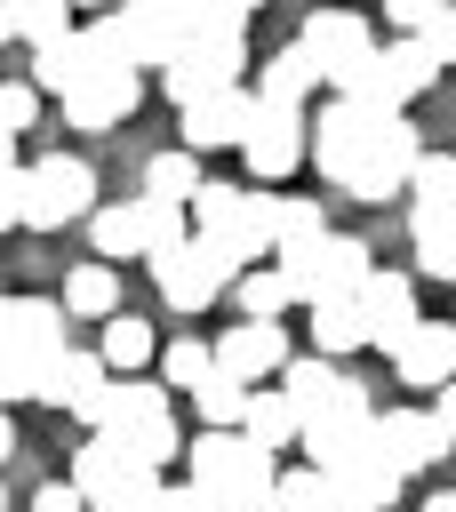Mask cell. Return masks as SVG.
<instances>
[{
    "mask_svg": "<svg viewBox=\"0 0 456 512\" xmlns=\"http://www.w3.org/2000/svg\"><path fill=\"white\" fill-rule=\"evenodd\" d=\"M416 160H424V136H416L400 112H384V104L336 96V104L312 120V168H320V184H336V192H352V200H392V192H408Z\"/></svg>",
    "mask_w": 456,
    "mask_h": 512,
    "instance_id": "obj_1",
    "label": "cell"
},
{
    "mask_svg": "<svg viewBox=\"0 0 456 512\" xmlns=\"http://www.w3.org/2000/svg\"><path fill=\"white\" fill-rule=\"evenodd\" d=\"M280 392L304 416V464H336L344 448H360L376 432V408H368L360 376H344L336 360H288L280 368Z\"/></svg>",
    "mask_w": 456,
    "mask_h": 512,
    "instance_id": "obj_2",
    "label": "cell"
},
{
    "mask_svg": "<svg viewBox=\"0 0 456 512\" xmlns=\"http://www.w3.org/2000/svg\"><path fill=\"white\" fill-rule=\"evenodd\" d=\"M184 464H192V488L216 496L224 512H256V504L280 488V464H272L248 432H208V424H200V440L184 448Z\"/></svg>",
    "mask_w": 456,
    "mask_h": 512,
    "instance_id": "obj_3",
    "label": "cell"
},
{
    "mask_svg": "<svg viewBox=\"0 0 456 512\" xmlns=\"http://www.w3.org/2000/svg\"><path fill=\"white\" fill-rule=\"evenodd\" d=\"M272 264L288 272V288H296V304H304V312H312V304H328V296H360V280L376 272L368 240H352V232H312V240H288Z\"/></svg>",
    "mask_w": 456,
    "mask_h": 512,
    "instance_id": "obj_4",
    "label": "cell"
},
{
    "mask_svg": "<svg viewBox=\"0 0 456 512\" xmlns=\"http://www.w3.org/2000/svg\"><path fill=\"white\" fill-rule=\"evenodd\" d=\"M248 264L224 248V240H208V232H192L184 248H168V256H152V288H160V304L168 312H208L216 296H232V280H240Z\"/></svg>",
    "mask_w": 456,
    "mask_h": 512,
    "instance_id": "obj_5",
    "label": "cell"
},
{
    "mask_svg": "<svg viewBox=\"0 0 456 512\" xmlns=\"http://www.w3.org/2000/svg\"><path fill=\"white\" fill-rule=\"evenodd\" d=\"M72 216H96V168L80 152L24 160V232H64Z\"/></svg>",
    "mask_w": 456,
    "mask_h": 512,
    "instance_id": "obj_6",
    "label": "cell"
},
{
    "mask_svg": "<svg viewBox=\"0 0 456 512\" xmlns=\"http://www.w3.org/2000/svg\"><path fill=\"white\" fill-rule=\"evenodd\" d=\"M240 72H248V32H208V40H184L176 48V64L160 72V88L184 112V104H200L216 88H240Z\"/></svg>",
    "mask_w": 456,
    "mask_h": 512,
    "instance_id": "obj_7",
    "label": "cell"
},
{
    "mask_svg": "<svg viewBox=\"0 0 456 512\" xmlns=\"http://www.w3.org/2000/svg\"><path fill=\"white\" fill-rule=\"evenodd\" d=\"M296 40L312 48V64H320V80H328L336 96H352V80H360V72H368V56H376V32H368L352 8H312Z\"/></svg>",
    "mask_w": 456,
    "mask_h": 512,
    "instance_id": "obj_8",
    "label": "cell"
},
{
    "mask_svg": "<svg viewBox=\"0 0 456 512\" xmlns=\"http://www.w3.org/2000/svg\"><path fill=\"white\" fill-rule=\"evenodd\" d=\"M432 80H440L432 48H424V40H400V32H392V40H376V56H368V72L352 80V96H360V104H384V112H408V104H416V96H424Z\"/></svg>",
    "mask_w": 456,
    "mask_h": 512,
    "instance_id": "obj_9",
    "label": "cell"
},
{
    "mask_svg": "<svg viewBox=\"0 0 456 512\" xmlns=\"http://www.w3.org/2000/svg\"><path fill=\"white\" fill-rule=\"evenodd\" d=\"M240 160H248V176H256V184H288V176L312 160V120H304L296 104H256Z\"/></svg>",
    "mask_w": 456,
    "mask_h": 512,
    "instance_id": "obj_10",
    "label": "cell"
},
{
    "mask_svg": "<svg viewBox=\"0 0 456 512\" xmlns=\"http://www.w3.org/2000/svg\"><path fill=\"white\" fill-rule=\"evenodd\" d=\"M328 472V496H336V512H392V496H400V464L384 456V440L368 432L360 448H344L336 464H320Z\"/></svg>",
    "mask_w": 456,
    "mask_h": 512,
    "instance_id": "obj_11",
    "label": "cell"
},
{
    "mask_svg": "<svg viewBox=\"0 0 456 512\" xmlns=\"http://www.w3.org/2000/svg\"><path fill=\"white\" fill-rule=\"evenodd\" d=\"M64 296H0V352H16V360H32V368H48L72 336H64Z\"/></svg>",
    "mask_w": 456,
    "mask_h": 512,
    "instance_id": "obj_12",
    "label": "cell"
},
{
    "mask_svg": "<svg viewBox=\"0 0 456 512\" xmlns=\"http://www.w3.org/2000/svg\"><path fill=\"white\" fill-rule=\"evenodd\" d=\"M136 104H144V72H136V64H104V72H88V80L64 96V128L104 136V128H120Z\"/></svg>",
    "mask_w": 456,
    "mask_h": 512,
    "instance_id": "obj_13",
    "label": "cell"
},
{
    "mask_svg": "<svg viewBox=\"0 0 456 512\" xmlns=\"http://www.w3.org/2000/svg\"><path fill=\"white\" fill-rule=\"evenodd\" d=\"M360 320H368V344H376V352H400L408 328L424 320V312H416V272L376 264V272L360 280Z\"/></svg>",
    "mask_w": 456,
    "mask_h": 512,
    "instance_id": "obj_14",
    "label": "cell"
},
{
    "mask_svg": "<svg viewBox=\"0 0 456 512\" xmlns=\"http://www.w3.org/2000/svg\"><path fill=\"white\" fill-rule=\"evenodd\" d=\"M248 120H256V88L240 80V88H216V96H200V104H184V152H240L248 144Z\"/></svg>",
    "mask_w": 456,
    "mask_h": 512,
    "instance_id": "obj_15",
    "label": "cell"
},
{
    "mask_svg": "<svg viewBox=\"0 0 456 512\" xmlns=\"http://www.w3.org/2000/svg\"><path fill=\"white\" fill-rule=\"evenodd\" d=\"M208 352H216V368H224V376H240V384H264V376H280V368L296 360V352H288V336H280V320H232Z\"/></svg>",
    "mask_w": 456,
    "mask_h": 512,
    "instance_id": "obj_16",
    "label": "cell"
},
{
    "mask_svg": "<svg viewBox=\"0 0 456 512\" xmlns=\"http://www.w3.org/2000/svg\"><path fill=\"white\" fill-rule=\"evenodd\" d=\"M376 440H384V456L400 472H432L440 456H456V440H448V424L432 408H376Z\"/></svg>",
    "mask_w": 456,
    "mask_h": 512,
    "instance_id": "obj_17",
    "label": "cell"
},
{
    "mask_svg": "<svg viewBox=\"0 0 456 512\" xmlns=\"http://www.w3.org/2000/svg\"><path fill=\"white\" fill-rule=\"evenodd\" d=\"M192 224H200L208 240H224L240 264H264V240H256V224H248V184H200Z\"/></svg>",
    "mask_w": 456,
    "mask_h": 512,
    "instance_id": "obj_18",
    "label": "cell"
},
{
    "mask_svg": "<svg viewBox=\"0 0 456 512\" xmlns=\"http://www.w3.org/2000/svg\"><path fill=\"white\" fill-rule=\"evenodd\" d=\"M392 376L400 384H424V392L456 384V320H416L408 344L392 352Z\"/></svg>",
    "mask_w": 456,
    "mask_h": 512,
    "instance_id": "obj_19",
    "label": "cell"
},
{
    "mask_svg": "<svg viewBox=\"0 0 456 512\" xmlns=\"http://www.w3.org/2000/svg\"><path fill=\"white\" fill-rule=\"evenodd\" d=\"M104 384H112L104 352H80V344H64V352L48 360V376H40V392H32V400H40V408H64V416H72V408H80L88 392H104Z\"/></svg>",
    "mask_w": 456,
    "mask_h": 512,
    "instance_id": "obj_20",
    "label": "cell"
},
{
    "mask_svg": "<svg viewBox=\"0 0 456 512\" xmlns=\"http://www.w3.org/2000/svg\"><path fill=\"white\" fill-rule=\"evenodd\" d=\"M128 480H144V464L120 448V432H88L80 456H72V488L96 504V496H112V488H128Z\"/></svg>",
    "mask_w": 456,
    "mask_h": 512,
    "instance_id": "obj_21",
    "label": "cell"
},
{
    "mask_svg": "<svg viewBox=\"0 0 456 512\" xmlns=\"http://www.w3.org/2000/svg\"><path fill=\"white\" fill-rule=\"evenodd\" d=\"M88 72H104V64H96V48H88V32H80V24H72V32H56L48 48H32V88H40V96H72Z\"/></svg>",
    "mask_w": 456,
    "mask_h": 512,
    "instance_id": "obj_22",
    "label": "cell"
},
{
    "mask_svg": "<svg viewBox=\"0 0 456 512\" xmlns=\"http://www.w3.org/2000/svg\"><path fill=\"white\" fill-rule=\"evenodd\" d=\"M320 88V64H312V48L304 40H288V48H272L264 56V72H256V104H296L304 112V96Z\"/></svg>",
    "mask_w": 456,
    "mask_h": 512,
    "instance_id": "obj_23",
    "label": "cell"
},
{
    "mask_svg": "<svg viewBox=\"0 0 456 512\" xmlns=\"http://www.w3.org/2000/svg\"><path fill=\"white\" fill-rule=\"evenodd\" d=\"M240 432H248L264 456H280V448H304V416H296V400H288L280 384L248 392V416H240Z\"/></svg>",
    "mask_w": 456,
    "mask_h": 512,
    "instance_id": "obj_24",
    "label": "cell"
},
{
    "mask_svg": "<svg viewBox=\"0 0 456 512\" xmlns=\"http://www.w3.org/2000/svg\"><path fill=\"white\" fill-rule=\"evenodd\" d=\"M408 248H416L424 280L456 288V208H408Z\"/></svg>",
    "mask_w": 456,
    "mask_h": 512,
    "instance_id": "obj_25",
    "label": "cell"
},
{
    "mask_svg": "<svg viewBox=\"0 0 456 512\" xmlns=\"http://www.w3.org/2000/svg\"><path fill=\"white\" fill-rule=\"evenodd\" d=\"M64 312H72V320H112V312H120V272H112L104 256L72 264V272H64Z\"/></svg>",
    "mask_w": 456,
    "mask_h": 512,
    "instance_id": "obj_26",
    "label": "cell"
},
{
    "mask_svg": "<svg viewBox=\"0 0 456 512\" xmlns=\"http://www.w3.org/2000/svg\"><path fill=\"white\" fill-rule=\"evenodd\" d=\"M232 304H240V320H280V312H296V288L280 264H248L232 280Z\"/></svg>",
    "mask_w": 456,
    "mask_h": 512,
    "instance_id": "obj_27",
    "label": "cell"
},
{
    "mask_svg": "<svg viewBox=\"0 0 456 512\" xmlns=\"http://www.w3.org/2000/svg\"><path fill=\"white\" fill-rule=\"evenodd\" d=\"M312 344H320V360H344V352H360V344H368L360 296H328V304H312Z\"/></svg>",
    "mask_w": 456,
    "mask_h": 512,
    "instance_id": "obj_28",
    "label": "cell"
},
{
    "mask_svg": "<svg viewBox=\"0 0 456 512\" xmlns=\"http://www.w3.org/2000/svg\"><path fill=\"white\" fill-rule=\"evenodd\" d=\"M96 352H104V368H112V376H144V360H160V344H152V320H136V312H112Z\"/></svg>",
    "mask_w": 456,
    "mask_h": 512,
    "instance_id": "obj_29",
    "label": "cell"
},
{
    "mask_svg": "<svg viewBox=\"0 0 456 512\" xmlns=\"http://www.w3.org/2000/svg\"><path fill=\"white\" fill-rule=\"evenodd\" d=\"M184 40H208V32H248V8L240 0H152Z\"/></svg>",
    "mask_w": 456,
    "mask_h": 512,
    "instance_id": "obj_30",
    "label": "cell"
},
{
    "mask_svg": "<svg viewBox=\"0 0 456 512\" xmlns=\"http://www.w3.org/2000/svg\"><path fill=\"white\" fill-rule=\"evenodd\" d=\"M200 184H208V176H200V152H184V144L144 160V192H152V200H184V208H192Z\"/></svg>",
    "mask_w": 456,
    "mask_h": 512,
    "instance_id": "obj_31",
    "label": "cell"
},
{
    "mask_svg": "<svg viewBox=\"0 0 456 512\" xmlns=\"http://www.w3.org/2000/svg\"><path fill=\"white\" fill-rule=\"evenodd\" d=\"M88 240H96V256H104V264H128V256H144L136 200H112V208H96V216H88Z\"/></svg>",
    "mask_w": 456,
    "mask_h": 512,
    "instance_id": "obj_32",
    "label": "cell"
},
{
    "mask_svg": "<svg viewBox=\"0 0 456 512\" xmlns=\"http://www.w3.org/2000/svg\"><path fill=\"white\" fill-rule=\"evenodd\" d=\"M136 224H144V264L192 240V216H184V200H152V192H136Z\"/></svg>",
    "mask_w": 456,
    "mask_h": 512,
    "instance_id": "obj_33",
    "label": "cell"
},
{
    "mask_svg": "<svg viewBox=\"0 0 456 512\" xmlns=\"http://www.w3.org/2000/svg\"><path fill=\"white\" fill-rule=\"evenodd\" d=\"M248 392H256V384H240V376L208 368V384L192 392V408H200V424H208V432H240V416H248Z\"/></svg>",
    "mask_w": 456,
    "mask_h": 512,
    "instance_id": "obj_34",
    "label": "cell"
},
{
    "mask_svg": "<svg viewBox=\"0 0 456 512\" xmlns=\"http://www.w3.org/2000/svg\"><path fill=\"white\" fill-rule=\"evenodd\" d=\"M152 416H168V384H152V376H120V384H112V416H104V432H136V424H152Z\"/></svg>",
    "mask_w": 456,
    "mask_h": 512,
    "instance_id": "obj_35",
    "label": "cell"
},
{
    "mask_svg": "<svg viewBox=\"0 0 456 512\" xmlns=\"http://www.w3.org/2000/svg\"><path fill=\"white\" fill-rule=\"evenodd\" d=\"M40 120V88L32 80H0V176H16L24 160H16V136Z\"/></svg>",
    "mask_w": 456,
    "mask_h": 512,
    "instance_id": "obj_36",
    "label": "cell"
},
{
    "mask_svg": "<svg viewBox=\"0 0 456 512\" xmlns=\"http://www.w3.org/2000/svg\"><path fill=\"white\" fill-rule=\"evenodd\" d=\"M208 368H216V352H208L200 336H168V344H160V384H168V392H200Z\"/></svg>",
    "mask_w": 456,
    "mask_h": 512,
    "instance_id": "obj_37",
    "label": "cell"
},
{
    "mask_svg": "<svg viewBox=\"0 0 456 512\" xmlns=\"http://www.w3.org/2000/svg\"><path fill=\"white\" fill-rule=\"evenodd\" d=\"M408 208H456V152H432L424 144V160L408 176Z\"/></svg>",
    "mask_w": 456,
    "mask_h": 512,
    "instance_id": "obj_38",
    "label": "cell"
},
{
    "mask_svg": "<svg viewBox=\"0 0 456 512\" xmlns=\"http://www.w3.org/2000/svg\"><path fill=\"white\" fill-rule=\"evenodd\" d=\"M272 496H280L288 512H336V496H328V472H320V464H288Z\"/></svg>",
    "mask_w": 456,
    "mask_h": 512,
    "instance_id": "obj_39",
    "label": "cell"
},
{
    "mask_svg": "<svg viewBox=\"0 0 456 512\" xmlns=\"http://www.w3.org/2000/svg\"><path fill=\"white\" fill-rule=\"evenodd\" d=\"M312 232H328L320 200H312V192H280V248H288V240H312Z\"/></svg>",
    "mask_w": 456,
    "mask_h": 512,
    "instance_id": "obj_40",
    "label": "cell"
},
{
    "mask_svg": "<svg viewBox=\"0 0 456 512\" xmlns=\"http://www.w3.org/2000/svg\"><path fill=\"white\" fill-rule=\"evenodd\" d=\"M160 472H144V480H128V488H112V496H96L88 512H160Z\"/></svg>",
    "mask_w": 456,
    "mask_h": 512,
    "instance_id": "obj_41",
    "label": "cell"
},
{
    "mask_svg": "<svg viewBox=\"0 0 456 512\" xmlns=\"http://www.w3.org/2000/svg\"><path fill=\"white\" fill-rule=\"evenodd\" d=\"M384 16H392L400 40H416V32H432V24L448 16V0H384Z\"/></svg>",
    "mask_w": 456,
    "mask_h": 512,
    "instance_id": "obj_42",
    "label": "cell"
},
{
    "mask_svg": "<svg viewBox=\"0 0 456 512\" xmlns=\"http://www.w3.org/2000/svg\"><path fill=\"white\" fill-rule=\"evenodd\" d=\"M40 376H48V368H32V360H16V352H0V408H16V400H32V392H40Z\"/></svg>",
    "mask_w": 456,
    "mask_h": 512,
    "instance_id": "obj_43",
    "label": "cell"
},
{
    "mask_svg": "<svg viewBox=\"0 0 456 512\" xmlns=\"http://www.w3.org/2000/svg\"><path fill=\"white\" fill-rule=\"evenodd\" d=\"M32 512H88V496L72 480H48V488H32Z\"/></svg>",
    "mask_w": 456,
    "mask_h": 512,
    "instance_id": "obj_44",
    "label": "cell"
},
{
    "mask_svg": "<svg viewBox=\"0 0 456 512\" xmlns=\"http://www.w3.org/2000/svg\"><path fill=\"white\" fill-rule=\"evenodd\" d=\"M160 512H224L216 496H200L192 480H176V488H160Z\"/></svg>",
    "mask_w": 456,
    "mask_h": 512,
    "instance_id": "obj_45",
    "label": "cell"
},
{
    "mask_svg": "<svg viewBox=\"0 0 456 512\" xmlns=\"http://www.w3.org/2000/svg\"><path fill=\"white\" fill-rule=\"evenodd\" d=\"M424 48H432V64H456V16H440L432 32H416Z\"/></svg>",
    "mask_w": 456,
    "mask_h": 512,
    "instance_id": "obj_46",
    "label": "cell"
},
{
    "mask_svg": "<svg viewBox=\"0 0 456 512\" xmlns=\"http://www.w3.org/2000/svg\"><path fill=\"white\" fill-rule=\"evenodd\" d=\"M8 224H24V168L0 176V232H8Z\"/></svg>",
    "mask_w": 456,
    "mask_h": 512,
    "instance_id": "obj_47",
    "label": "cell"
},
{
    "mask_svg": "<svg viewBox=\"0 0 456 512\" xmlns=\"http://www.w3.org/2000/svg\"><path fill=\"white\" fill-rule=\"evenodd\" d=\"M432 416H440V424H448V440H456V384H440V392H432Z\"/></svg>",
    "mask_w": 456,
    "mask_h": 512,
    "instance_id": "obj_48",
    "label": "cell"
},
{
    "mask_svg": "<svg viewBox=\"0 0 456 512\" xmlns=\"http://www.w3.org/2000/svg\"><path fill=\"white\" fill-rule=\"evenodd\" d=\"M16 456V424H8V408H0V464Z\"/></svg>",
    "mask_w": 456,
    "mask_h": 512,
    "instance_id": "obj_49",
    "label": "cell"
},
{
    "mask_svg": "<svg viewBox=\"0 0 456 512\" xmlns=\"http://www.w3.org/2000/svg\"><path fill=\"white\" fill-rule=\"evenodd\" d=\"M416 512H456V488H440V496H424Z\"/></svg>",
    "mask_w": 456,
    "mask_h": 512,
    "instance_id": "obj_50",
    "label": "cell"
},
{
    "mask_svg": "<svg viewBox=\"0 0 456 512\" xmlns=\"http://www.w3.org/2000/svg\"><path fill=\"white\" fill-rule=\"evenodd\" d=\"M8 40H16V8L0 0V48H8Z\"/></svg>",
    "mask_w": 456,
    "mask_h": 512,
    "instance_id": "obj_51",
    "label": "cell"
},
{
    "mask_svg": "<svg viewBox=\"0 0 456 512\" xmlns=\"http://www.w3.org/2000/svg\"><path fill=\"white\" fill-rule=\"evenodd\" d=\"M256 512H288V504H280V496H264V504H256Z\"/></svg>",
    "mask_w": 456,
    "mask_h": 512,
    "instance_id": "obj_52",
    "label": "cell"
},
{
    "mask_svg": "<svg viewBox=\"0 0 456 512\" xmlns=\"http://www.w3.org/2000/svg\"><path fill=\"white\" fill-rule=\"evenodd\" d=\"M240 8H264V0H240Z\"/></svg>",
    "mask_w": 456,
    "mask_h": 512,
    "instance_id": "obj_53",
    "label": "cell"
},
{
    "mask_svg": "<svg viewBox=\"0 0 456 512\" xmlns=\"http://www.w3.org/2000/svg\"><path fill=\"white\" fill-rule=\"evenodd\" d=\"M72 8H96V0H72Z\"/></svg>",
    "mask_w": 456,
    "mask_h": 512,
    "instance_id": "obj_54",
    "label": "cell"
},
{
    "mask_svg": "<svg viewBox=\"0 0 456 512\" xmlns=\"http://www.w3.org/2000/svg\"><path fill=\"white\" fill-rule=\"evenodd\" d=\"M448 16H456V0H448Z\"/></svg>",
    "mask_w": 456,
    "mask_h": 512,
    "instance_id": "obj_55",
    "label": "cell"
},
{
    "mask_svg": "<svg viewBox=\"0 0 456 512\" xmlns=\"http://www.w3.org/2000/svg\"><path fill=\"white\" fill-rule=\"evenodd\" d=\"M0 512H8V496H0Z\"/></svg>",
    "mask_w": 456,
    "mask_h": 512,
    "instance_id": "obj_56",
    "label": "cell"
}]
</instances>
